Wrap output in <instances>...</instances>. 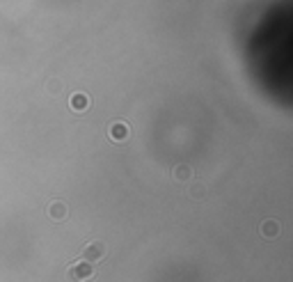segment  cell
Returning a JSON list of instances; mask_svg holds the SVG:
<instances>
[{
  "label": "cell",
  "instance_id": "6da1fadb",
  "mask_svg": "<svg viewBox=\"0 0 293 282\" xmlns=\"http://www.w3.org/2000/svg\"><path fill=\"white\" fill-rule=\"evenodd\" d=\"M66 277L69 282H87L94 277V264L90 261L80 259V261H74V264L66 268Z\"/></svg>",
  "mask_w": 293,
  "mask_h": 282
},
{
  "label": "cell",
  "instance_id": "7a4b0ae2",
  "mask_svg": "<svg viewBox=\"0 0 293 282\" xmlns=\"http://www.w3.org/2000/svg\"><path fill=\"white\" fill-rule=\"evenodd\" d=\"M106 243L104 241H90V243L82 248L80 252V259L90 261V264H96V261H104L106 259Z\"/></svg>",
  "mask_w": 293,
  "mask_h": 282
},
{
  "label": "cell",
  "instance_id": "3957f363",
  "mask_svg": "<svg viewBox=\"0 0 293 282\" xmlns=\"http://www.w3.org/2000/svg\"><path fill=\"white\" fill-rule=\"evenodd\" d=\"M108 136L112 138L114 142H124V140H128V136H130V129L124 124V122H114V124L110 126Z\"/></svg>",
  "mask_w": 293,
  "mask_h": 282
},
{
  "label": "cell",
  "instance_id": "277c9868",
  "mask_svg": "<svg viewBox=\"0 0 293 282\" xmlns=\"http://www.w3.org/2000/svg\"><path fill=\"white\" fill-rule=\"evenodd\" d=\"M48 216L53 218L55 222H62L66 218V204H64V202H60V200L50 202V204H48Z\"/></svg>",
  "mask_w": 293,
  "mask_h": 282
},
{
  "label": "cell",
  "instance_id": "5b68a950",
  "mask_svg": "<svg viewBox=\"0 0 293 282\" xmlns=\"http://www.w3.org/2000/svg\"><path fill=\"white\" fill-rule=\"evenodd\" d=\"M277 234H280V225H277L275 220H266L261 225V236H264V239H272Z\"/></svg>",
  "mask_w": 293,
  "mask_h": 282
},
{
  "label": "cell",
  "instance_id": "8992f818",
  "mask_svg": "<svg viewBox=\"0 0 293 282\" xmlns=\"http://www.w3.org/2000/svg\"><path fill=\"white\" fill-rule=\"evenodd\" d=\"M87 103H90V101H87L85 94H74V97L69 99V106L76 110V113H82V110L87 108Z\"/></svg>",
  "mask_w": 293,
  "mask_h": 282
},
{
  "label": "cell",
  "instance_id": "52a82bcc",
  "mask_svg": "<svg viewBox=\"0 0 293 282\" xmlns=\"http://www.w3.org/2000/svg\"><path fill=\"white\" fill-rule=\"evenodd\" d=\"M190 177H192V170H190L188 165H176V168H174V179L176 181H188Z\"/></svg>",
  "mask_w": 293,
  "mask_h": 282
}]
</instances>
